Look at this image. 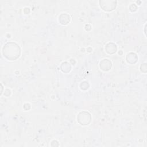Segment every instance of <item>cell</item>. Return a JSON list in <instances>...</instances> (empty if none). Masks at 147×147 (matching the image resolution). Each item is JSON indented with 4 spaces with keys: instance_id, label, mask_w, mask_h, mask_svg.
Listing matches in <instances>:
<instances>
[{
    "instance_id": "6da1fadb",
    "label": "cell",
    "mask_w": 147,
    "mask_h": 147,
    "mask_svg": "<svg viewBox=\"0 0 147 147\" xmlns=\"http://www.w3.org/2000/svg\"><path fill=\"white\" fill-rule=\"evenodd\" d=\"M20 48L17 44L11 42L4 45L2 49V53L7 59L13 60L20 56Z\"/></svg>"
},
{
    "instance_id": "7a4b0ae2",
    "label": "cell",
    "mask_w": 147,
    "mask_h": 147,
    "mask_svg": "<svg viewBox=\"0 0 147 147\" xmlns=\"http://www.w3.org/2000/svg\"><path fill=\"white\" fill-rule=\"evenodd\" d=\"M110 47H109V44H107V45H106V47H105V49H106V51H107V53H109V51H110V50L111 49V54H112V53H114V52H116L117 47H116V45H115V44H113V43H110Z\"/></svg>"
}]
</instances>
